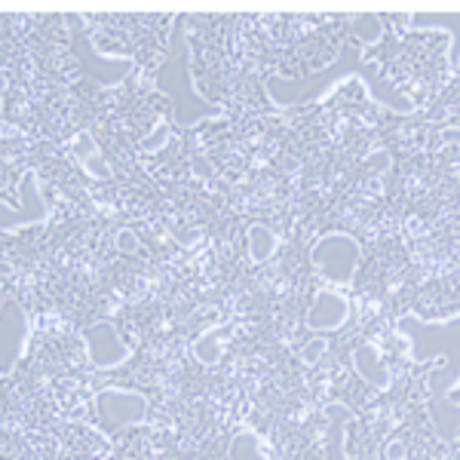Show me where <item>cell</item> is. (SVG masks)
I'll return each mask as SVG.
<instances>
[{"label": "cell", "instance_id": "obj_1", "mask_svg": "<svg viewBox=\"0 0 460 460\" xmlns=\"http://www.w3.org/2000/svg\"><path fill=\"white\" fill-rule=\"evenodd\" d=\"M347 84H359L362 93L368 95V102L393 117H408L418 111L411 95H405L402 89L393 84L387 74L381 71V65L362 56V49L356 43H344L341 53L329 65L316 68L307 77H279V74H270V77H264V95L270 102V108L298 111L319 105L335 89Z\"/></svg>", "mask_w": 460, "mask_h": 460}, {"label": "cell", "instance_id": "obj_2", "mask_svg": "<svg viewBox=\"0 0 460 460\" xmlns=\"http://www.w3.org/2000/svg\"><path fill=\"white\" fill-rule=\"evenodd\" d=\"M393 329L405 341L411 362H439L427 381V414L436 436L442 442H455L460 436V405L451 393L460 387V314L445 319L402 314L396 316Z\"/></svg>", "mask_w": 460, "mask_h": 460}, {"label": "cell", "instance_id": "obj_3", "mask_svg": "<svg viewBox=\"0 0 460 460\" xmlns=\"http://www.w3.org/2000/svg\"><path fill=\"white\" fill-rule=\"evenodd\" d=\"M154 86L160 95H166L172 105V120L181 129L203 123V120H221L225 108L212 102L209 95L199 89L194 74V49H190V31L188 22L175 19L172 37H169V49L163 65L154 74Z\"/></svg>", "mask_w": 460, "mask_h": 460}, {"label": "cell", "instance_id": "obj_4", "mask_svg": "<svg viewBox=\"0 0 460 460\" xmlns=\"http://www.w3.org/2000/svg\"><path fill=\"white\" fill-rule=\"evenodd\" d=\"M310 264L329 288H350L362 264V243L347 230H329L310 249Z\"/></svg>", "mask_w": 460, "mask_h": 460}, {"label": "cell", "instance_id": "obj_5", "mask_svg": "<svg viewBox=\"0 0 460 460\" xmlns=\"http://www.w3.org/2000/svg\"><path fill=\"white\" fill-rule=\"evenodd\" d=\"M68 28L74 34V56H77L80 71H84V77L95 89H117L132 77L136 58L117 56V53H102V49L93 43V37L84 34L80 16H68Z\"/></svg>", "mask_w": 460, "mask_h": 460}, {"label": "cell", "instance_id": "obj_6", "mask_svg": "<svg viewBox=\"0 0 460 460\" xmlns=\"http://www.w3.org/2000/svg\"><path fill=\"white\" fill-rule=\"evenodd\" d=\"M16 197V203H10V199L0 203V230L4 234H19V230L47 225L53 218V206L43 197V181L37 175V169H25L19 175Z\"/></svg>", "mask_w": 460, "mask_h": 460}, {"label": "cell", "instance_id": "obj_7", "mask_svg": "<svg viewBox=\"0 0 460 460\" xmlns=\"http://www.w3.org/2000/svg\"><path fill=\"white\" fill-rule=\"evenodd\" d=\"M147 414H151V399L142 390L105 387L95 393V418L105 433L147 424Z\"/></svg>", "mask_w": 460, "mask_h": 460}, {"label": "cell", "instance_id": "obj_8", "mask_svg": "<svg viewBox=\"0 0 460 460\" xmlns=\"http://www.w3.org/2000/svg\"><path fill=\"white\" fill-rule=\"evenodd\" d=\"M31 344V314L19 298L6 295L0 304V375L10 377Z\"/></svg>", "mask_w": 460, "mask_h": 460}, {"label": "cell", "instance_id": "obj_9", "mask_svg": "<svg viewBox=\"0 0 460 460\" xmlns=\"http://www.w3.org/2000/svg\"><path fill=\"white\" fill-rule=\"evenodd\" d=\"M84 350H86V362L95 368V372H111V368H120L132 359V344L120 335L114 319H95L89 323L84 332Z\"/></svg>", "mask_w": 460, "mask_h": 460}, {"label": "cell", "instance_id": "obj_10", "mask_svg": "<svg viewBox=\"0 0 460 460\" xmlns=\"http://www.w3.org/2000/svg\"><path fill=\"white\" fill-rule=\"evenodd\" d=\"M347 323H350V298L341 288H319L304 314V329L329 335V332H341Z\"/></svg>", "mask_w": 460, "mask_h": 460}, {"label": "cell", "instance_id": "obj_11", "mask_svg": "<svg viewBox=\"0 0 460 460\" xmlns=\"http://www.w3.org/2000/svg\"><path fill=\"white\" fill-rule=\"evenodd\" d=\"M325 414V451L323 460H350L347 455V433L356 424V411L341 399H332V402L323 405Z\"/></svg>", "mask_w": 460, "mask_h": 460}, {"label": "cell", "instance_id": "obj_12", "mask_svg": "<svg viewBox=\"0 0 460 460\" xmlns=\"http://www.w3.org/2000/svg\"><path fill=\"white\" fill-rule=\"evenodd\" d=\"M405 28L448 37V68L460 71V13H411L405 16Z\"/></svg>", "mask_w": 460, "mask_h": 460}, {"label": "cell", "instance_id": "obj_13", "mask_svg": "<svg viewBox=\"0 0 460 460\" xmlns=\"http://www.w3.org/2000/svg\"><path fill=\"white\" fill-rule=\"evenodd\" d=\"M350 366L356 377H359L366 387H372L377 393H387L393 387V375L387 368V362H384L381 356V347L377 344H359L356 350L350 353Z\"/></svg>", "mask_w": 460, "mask_h": 460}, {"label": "cell", "instance_id": "obj_14", "mask_svg": "<svg viewBox=\"0 0 460 460\" xmlns=\"http://www.w3.org/2000/svg\"><path fill=\"white\" fill-rule=\"evenodd\" d=\"M71 157L80 163V169H84L89 178H99V181H111V178H114V169H111L108 160L102 157L99 142H95V136L89 129L74 132V138H71Z\"/></svg>", "mask_w": 460, "mask_h": 460}, {"label": "cell", "instance_id": "obj_15", "mask_svg": "<svg viewBox=\"0 0 460 460\" xmlns=\"http://www.w3.org/2000/svg\"><path fill=\"white\" fill-rule=\"evenodd\" d=\"M234 332V325H212L199 335L194 344H190V353L199 366L206 368H215L221 359H225V350H227V335Z\"/></svg>", "mask_w": 460, "mask_h": 460}, {"label": "cell", "instance_id": "obj_16", "mask_svg": "<svg viewBox=\"0 0 460 460\" xmlns=\"http://www.w3.org/2000/svg\"><path fill=\"white\" fill-rule=\"evenodd\" d=\"M277 249H279V236L273 234V227L261 225V221L249 225V230H246V252H249L252 264H267L273 255H277Z\"/></svg>", "mask_w": 460, "mask_h": 460}, {"label": "cell", "instance_id": "obj_17", "mask_svg": "<svg viewBox=\"0 0 460 460\" xmlns=\"http://www.w3.org/2000/svg\"><path fill=\"white\" fill-rule=\"evenodd\" d=\"M227 460H270L261 445V436L249 427H240L227 442Z\"/></svg>", "mask_w": 460, "mask_h": 460}, {"label": "cell", "instance_id": "obj_18", "mask_svg": "<svg viewBox=\"0 0 460 460\" xmlns=\"http://www.w3.org/2000/svg\"><path fill=\"white\" fill-rule=\"evenodd\" d=\"M350 34L356 43L372 49L387 37V22H384V16H375V13H359V16H350Z\"/></svg>", "mask_w": 460, "mask_h": 460}, {"label": "cell", "instance_id": "obj_19", "mask_svg": "<svg viewBox=\"0 0 460 460\" xmlns=\"http://www.w3.org/2000/svg\"><path fill=\"white\" fill-rule=\"evenodd\" d=\"M114 249L120 252V255H136V252L142 249V240H138V234L132 227H120L114 234Z\"/></svg>", "mask_w": 460, "mask_h": 460}, {"label": "cell", "instance_id": "obj_20", "mask_svg": "<svg viewBox=\"0 0 460 460\" xmlns=\"http://www.w3.org/2000/svg\"><path fill=\"white\" fill-rule=\"evenodd\" d=\"M325 350H329V341H325V338H314V341H307V344H304L301 350H298V359L304 362V366L314 368L316 362L323 359Z\"/></svg>", "mask_w": 460, "mask_h": 460}, {"label": "cell", "instance_id": "obj_21", "mask_svg": "<svg viewBox=\"0 0 460 460\" xmlns=\"http://www.w3.org/2000/svg\"><path fill=\"white\" fill-rule=\"evenodd\" d=\"M166 136H169V129H166V123H157L154 126V132L142 142V154H154V151H160L163 145H166Z\"/></svg>", "mask_w": 460, "mask_h": 460}]
</instances>
